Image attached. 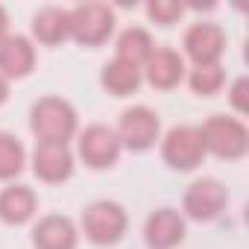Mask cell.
<instances>
[{
    "instance_id": "obj_20",
    "label": "cell",
    "mask_w": 249,
    "mask_h": 249,
    "mask_svg": "<svg viewBox=\"0 0 249 249\" xmlns=\"http://www.w3.org/2000/svg\"><path fill=\"white\" fill-rule=\"evenodd\" d=\"M188 85L194 94L199 97H214L223 85H226V71L220 65H202V68H194L188 73Z\"/></svg>"
},
{
    "instance_id": "obj_15",
    "label": "cell",
    "mask_w": 249,
    "mask_h": 249,
    "mask_svg": "<svg viewBox=\"0 0 249 249\" xmlns=\"http://www.w3.org/2000/svg\"><path fill=\"white\" fill-rule=\"evenodd\" d=\"M38 196L27 185H9L0 191V220L6 226H24L36 217Z\"/></svg>"
},
{
    "instance_id": "obj_11",
    "label": "cell",
    "mask_w": 249,
    "mask_h": 249,
    "mask_svg": "<svg viewBox=\"0 0 249 249\" xmlns=\"http://www.w3.org/2000/svg\"><path fill=\"white\" fill-rule=\"evenodd\" d=\"M33 173L50 185L68 182L73 176V153L68 144H38L33 153Z\"/></svg>"
},
{
    "instance_id": "obj_1",
    "label": "cell",
    "mask_w": 249,
    "mask_h": 249,
    "mask_svg": "<svg viewBox=\"0 0 249 249\" xmlns=\"http://www.w3.org/2000/svg\"><path fill=\"white\" fill-rule=\"evenodd\" d=\"M30 129L38 144H68L76 135V108L62 97H41L30 111Z\"/></svg>"
},
{
    "instance_id": "obj_9",
    "label": "cell",
    "mask_w": 249,
    "mask_h": 249,
    "mask_svg": "<svg viewBox=\"0 0 249 249\" xmlns=\"http://www.w3.org/2000/svg\"><path fill=\"white\" fill-rule=\"evenodd\" d=\"M182 47H185V56L194 62V68L220 65V56L226 53V33L211 21H199L185 33Z\"/></svg>"
},
{
    "instance_id": "obj_24",
    "label": "cell",
    "mask_w": 249,
    "mask_h": 249,
    "mask_svg": "<svg viewBox=\"0 0 249 249\" xmlns=\"http://www.w3.org/2000/svg\"><path fill=\"white\" fill-rule=\"evenodd\" d=\"M6 97H9V82H6L3 76H0V106L6 103Z\"/></svg>"
},
{
    "instance_id": "obj_17",
    "label": "cell",
    "mask_w": 249,
    "mask_h": 249,
    "mask_svg": "<svg viewBox=\"0 0 249 249\" xmlns=\"http://www.w3.org/2000/svg\"><path fill=\"white\" fill-rule=\"evenodd\" d=\"M141 68L129 65V62H123V59H111L103 73H100V85L111 94V97H129L138 91L141 85Z\"/></svg>"
},
{
    "instance_id": "obj_13",
    "label": "cell",
    "mask_w": 249,
    "mask_h": 249,
    "mask_svg": "<svg viewBox=\"0 0 249 249\" xmlns=\"http://www.w3.org/2000/svg\"><path fill=\"white\" fill-rule=\"evenodd\" d=\"M36 68V47L27 36H6L0 41V76L9 79H24Z\"/></svg>"
},
{
    "instance_id": "obj_6",
    "label": "cell",
    "mask_w": 249,
    "mask_h": 249,
    "mask_svg": "<svg viewBox=\"0 0 249 249\" xmlns=\"http://www.w3.org/2000/svg\"><path fill=\"white\" fill-rule=\"evenodd\" d=\"M161 159L173 170H194L205 159V144L199 126H173L161 141Z\"/></svg>"
},
{
    "instance_id": "obj_7",
    "label": "cell",
    "mask_w": 249,
    "mask_h": 249,
    "mask_svg": "<svg viewBox=\"0 0 249 249\" xmlns=\"http://www.w3.org/2000/svg\"><path fill=\"white\" fill-rule=\"evenodd\" d=\"M120 138L111 126L103 123H91V126L79 135V159L91 170H108L120 159Z\"/></svg>"
},
{
    "instance_id": "obj_23",
    "label": "cell",
    "mask_w": 249,
    "mask_h": 249,
    "mask_svg": "<svg viewBox=\"0 0 249 249\" xmlns=\"http://www.w3.org/2000/svg\"><path fill=\"white\" fill-rule=\"evenodd\" d=\"M6 33H9V15H6L3 6H0V41L6 38Z\"/></svg>"
},
{
    "instance_id": "obj_18",
    "label": "cell",
    "mask_w": 249,
    "mask_h": 249,
    "mask_svg": "<svg viewBox=\"0 0 249 249\" xmlns=\"http://www.w3.org/2000/svg\"><path fill=\"white\" fill-rule=\"evenodd\" d=\"M153 50H156V44H153L150 33L141 30V27H129V30H123L120 38H117V56L114 59H123V62L141 68L153 56Z\"/></svg>"
},
{
    "instance_id": "obj_4",
    "label": "cell",
    "mask_w": 249,
    "mask_h": 249,
    "mask_svg": "<svg viewBox=\"0 0 249 249\" xmlns=\"http://www.w3.org/2000/svg\"><path fill=\"white\" fill-rule=\"evenodd\" d=\"M114 33V12L106 3H82L71 9V38L85 47H100Z\"/></svg>"
},
{
    "instance_id": "obj_2",
    "label": "cell",
    "mask_w": 249,
    "mask_h": 249,
    "mask_svg": "<svg viewBox=\"0 0 249 249\" xmlns=\"http://www.w3.org/2000/svg\"><path fill=\"white\" fill-rule=\"evenodd\" d=\"M205 153L223 159V161H237L249 150V132L243 126V120L226 117V114H211L199 126Z\"/></svg>"
},
{
    "instance_id": "obj_16",
    "label": "cell",
    "mask_w": 249,
    "mask_h": 249,
    "mask_svg": "<svg viewBox=\"0 0 249 249\" xmlns=\"http://www.w3.org/2000/svg\"><path fill=\"white\" fill-rule=\"evenodd\" d=\"M33 36L47 47L62 44L65 38H71V9H59V6L38 9L36 18H33Z\"/></svg>"
},
{
    "instance_id": "obj_19",
    "label": "cell",
    "mask_w": 249,
    "mask_h": 249,
    "mask_svg": "<svg viewBox=\"0 0 249 249\" xmlns=\"http://www.w3.org/2000/svg\"><path fill=\"white\" fill-rule=\"evenodd\" d=\"M27 164V150L24 144L9 135V132H0V182H9L15 179Z\"/></svg>"
},
{
    "instance_id": "obj_8",
    "label": "cell",
    "mask_w": 249,
    "mask_h": 249,
    "mask_svg": "<svg viewBox=\"0 0 249 249\" xmlns=\"http://www.w3.org/2000/svg\"><path fill=\"white\" fill-rule=\"evenodd\" d=\"M226 202H229L226 188H223L217 179L205 176V179H196V182L188 185L185 199H182V208H185V214H188L191 220L208 223V220H214V217L223 214Z\"/></svg>"
},
{
    "instance_id": "obj_21",
    "label": "cell",
    "mask_w": 249,
    "mask_h": 249,
    "mask_svg": "<svg viewBox=\"0 0 249 249\" xmlns=\"http://www.w3.org/2000/svg\"><path fill=\"white\" fill-rule=\"evenodd\" d=\"M147 15L150 21H156L159 27H173L182 15H185V6L176 3V0H153L147 6Z\"/></svg>"
},
{
    "instance_id": "obj_3",
    "label": "cell",
    "mask_w": 249,
    "mask_h": 249,
    "mask_svg": "<svg viewBox=\"0 0 249 249\" xmlns=\"http://www.w3.org/2000/svg\"><path fill=\"white\" fill-rule=\"evenodd\" d=\"M126 226H129L126 208L120 202H111V199H97L82 211V231L97 246L117 243L123 234H126Z\"/></svg>"
},
{
    "instance_id": "obj_22",
    "label": "cell",
    "mask_w": 249,
    "mask_h": 249,
    "mask_svg": "<svg viewBox=\"0 0 249 249\" xmlns=\"http://www.w3.org/2000/svg\"><path fill=\"white\" fill-rule=\"evenodd\" d=\"M246 88H249V79H246V76H237V79L231 82V91H229V100H231L234 111H240V114H246V108H249V103H246Z\"/></svg>"
},
{
    "instance_id": "obj_12",
    "label": "cell",
    "mask_w": 249,
    "mask_h": 249,
    "mask_svg": "<svg viewBox=\"0 0 249 249\" xmlns=\"http://www.w3.org/2000/svg\"><path fill=\"white\" fill-rule=\"evenodd\" d=\"M144 240L150 249H176L185 240V217L173 208H159L144 223Z\"/></svg>"
},
{
    "instance_id": "obj_5",
    "label": "cell",
    "mask_w": 249,
    "mask_h": 249,
    "mask_svg": "<svg viewBox=\"0 0 249 249\" xmlns=\"http://www.w3.org/2000/svg\"><path fill=\"white\" fill-rule=\"evenodd\" d=\"M117 138H120V147H126L132 153H144L150 150L156 141H159V132H161V120L153 108L147 106H132L120 114V123H117Z\"/></svg>"
},
{
    "instance_id": "obj_14",
    "label": "cell",
    "mask_w": 249,
    "mask_h": 249,
    "mask_svg": "<svg viewBox=\"0 0 249 249\" xmlns=\"http://www.w3.org/2000/svg\"><path fill=\"white\" fill-rule=\"evenodd\" d=\"M76 243H79V231H76L71 217L47 214L33 229V246L36 249H76Z\"/></svg>"
},
{
    "instance_id": "obj_10",
    "label": "cell",
    "mask_w": 249,
    "mask_h": 249,
    "mask_svg": "<svg viewBox=\"0 0 249 249\" xmlns=\"http://www.w3.org/2000/svg\"><path fill=\"white\" fill-rule=\"evenodd\" d=\"M141 76H144L153 88L170 91V88H176V85L185 79V59H182L173 47H156L153 56L144 62Z\"/></svg>"
}]
</instances>
